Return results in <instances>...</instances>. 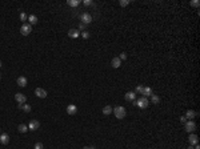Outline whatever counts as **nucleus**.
Listing matches in <instances>:
<instances>
[{
  "label": "nucleus",
  "mask_w": 200,
  "mask_h": 149,
  "mask_svg": "<svg viewBox=\"0 0 200 149\" xmlns=\"http://www.w3.org/2000/svg\"><path fill=\"white\" fill-rule=\"evenodd\" d=\"M112 112L115 113V116H116L117 118H124L126 115H127V111H126L124 106H116V108H115Z\"/></svg>",
  "instance_id": "f257e3e1"
},
{
  "label": "nucleus",
  "mask_w": 200,
  "mask_h": 149,
  "mask_svg": "<svg viewBox=\"0 0 200 149\" xmlns=\"http://www.w3.org/2000/svg\"><path fill=\"white\" fill-rule=\"evenodd\" d=\"M136 105L139 106V108H142V109H144V108H147V106L149 105V101H148V99L147 97H140L138 101H136Z\"/></svg>",
  "instance_id": "f03ea898"
},
{
  "label": "nucleus",
  "mask_w": 200,
  "mask_h": 149,
  "mask_svg": "<svg viewBox=\"0 0 200 149\" xmlns=\"http://www.w3.org/2000/svg\"><path fill=\"white\" fill-rule=\"evenodd\" d=\"M20 32H21L23 36H27V35H29L32 32V25L28 24V23H27V24H23L21 28H20Z\"/></svg>",
  "instance_id": "7ed1b4c3"
},
{
  "label": "nucleus",
  "mask_w": 200,
  "mask_h": 149,
  "mask_svg": "<svg viewBox=\"0 0 200 149\" xmlns=\"http://www.w3.org/2000/svg\"><path fill=\"white\" fill-rule=\"evenodd\" d=\"M40 128V123L38 120H31V123L28 124V130H38Z\"/></svg>",
  "instance_id": "20e7f679"
},
{
  "label": "nucleus",
  "mask_w": 200,
  "mask_h": 149,
  "mask_svg": "<svg viewBox=\"0 0 200 149\" xmlns=\"http://www.w3.org/2000/svg\"><path fill=\"white\" fill-rule=\"evenodd\" d=\"M195 129H196V124L193 123L192 120H190V121H187V123H185V130H187V132L192 133Z\"/></svg>",
  "instance_id": "39448f33"
},
{
  "label": "nucleus",
  "mask_w": 200,
  "mask_h": 149,
  "mask_svg": "<svg viewBox=\"0 0 200 149\" xmlns=\"http://www.w3.org/2000/svg\"><path fill=\"white\" fill-rule=\"evenodd\" d=\"M35 94H36L38 97H40V99H45L47 97V91L43 89V88H36V89H35Z\"/></svg>",
  "instance_id": "423d86ee"
},
{
  "label": "nucleus",
  "mask_w": 200,
  "mask_h": 149,
  "mask_svg": "<svg viewBox=\"0 0 200 149\" xmlns=\"http://www.w3.org/2000/svg\"><path fill=\"white\" fill-rule=\"evenodd\" d=\"M91 21H92V16L90 13L84 12L83 15H81V23H83V24H90Z\"/></svg>",
  "instance_id": "0eeeda50"
},
{
  "label": "nucleus",
  "mask_w": 200,
  "mask_h": 149,
  "mask_svg": "<svg viewBox=\"0 0 200 149\" xmlns=\"http://www.w3.org/2000/svg\"><path fill=\"white\" fill-rule=\"evenodd\" d=\"M15 99H16V101H17L19 104H24L26 101H27L26 94H23V93H16V94H15Z\"/></svg>",
  "instance_id": "6e6552de"
},
{
  "label": "nucleus",
  "mask_w": 200,
  "mask_h": 149,
  "mask_svg": "<svg viewBox=\"0 0 200 149\" xmlns=\"http://www.w3.org/2000/svg\"><path fill=\"white\" fill-rule=\"evenodd\" d=\"M76 112H78V108H76V105H73V104H69V105L67 106V113H68L69 116L76 115Z\"/></svg>",
  "instance_id": "1a4fd4ad"
},
{
  "label": "nucleus",
  "mask_w": 200,
  "mask_h": 149,
  "mask_svg": "<svg viewBox=\"0 0 200 149\" xmlns=\"http://www.w3.org/2000/svg\"><path fill=\"white\" fill-rule=\"evenodd\" d=\"M0 142H2L3 145H7L9 142V136L7 133H2L0 134Z\"/></svg>",
  "instance_id": "9d476101"
},
{
  "label": "nucleus",
  "mask_w": 200,
  "mask_h": 149,
  "mask_svg": "<svg viewBox=\"0 0 200 149\" xmlns=\"http://www.w3.org/2000/svg\"><path fill=\"white\" fill-rule=\"evenodd\" d=\"M188 140H190V144L191 145H196L197 142H199V139H197V136L196 134H190V137H188Z\"/></svg>",
  "instance_id": "9b49d317"
},
{
  "label": "nucleus",
  "mask_w": 200,
  "mask_h": 149,
  "mask_svg": "<svg viewBox=\"0 0 200 149\" xmlns=\"http://www.w3.org/2000/svg\"><path fill=\"white\" fill-rule=\"evenodd\" d=\"M17 85H19V87H27V79L24 76L17 77Z\"/></svg>",
  "instance_id": "f8f14e48"
},
{
  "label": "nucleus",
  "mask_w": 200,
  "mask_h": 149,
  "mask_svg": "<svg viewBox=\"0 0 200 149\" xmlns=\"http://www.w3.org/2000/svg\"><path fill=\"white\" fill-rule=\"evenodd\" d=\"M79 31L78 29H69L68 31V36L71 37V39H76V37H79Z\"/></svg>",
  "instance_id": "ddd939ff"
},
{
  "label": "nucleus",
  "mask_w": 200,
  "mask_h": 149,
  "mask_svg": "<svg viewBox=\"0 0 200 149\" xmlns=\"http://www.w3.org/2000/svg\"><path fill=\"white\" fill-rule=\"evenodd\" d=\"M111 64H112V67L114 68H119L120 65H121V60L119 57H114L112 59V61H111Z\"/></svg>",
  "instance_id": "4468645a"
},
{
  "label": "nucleus",
  "mask_w": 200,
  "mask_h": 149,
  "mask_svg": "<svg viewBox=\"0 0 200 149\" xmlns=\"http://www.w3.org/2000/svg\"><path fill=\"white\" fill-rule=\"evenodd\" d=\"M135 97H136V93H135V92H127L124 99H126L127 101H133Z\"/></svg>",
  "instance_id": "2eb2a0df"
},
{
  "label": "nucleus",
  "mask_w": 200,
  "mask_h": 149,
  "mask_svg": "<svg viewBox=\"0 0 200 149\" xmlns=\"http://www.w3.org/2000/svg\"><path fill=\"white\" fill-rule=\"evenodd\" d=\"M142 94H143L144 97H147V96H152V89H151L149 87H145V88H143Z\"/></svg>",
  "instance_id": "dca6fc26"
},
{
  "label": "nucleus",
  "mask_w": 200,
  "mask_h": 149,
  "mask_svg": "<svg viewBox=\"0 0 200 149\" xmlns=\"http://www.w3.org/2000/svg\"><path fill=\"white\" fill-rule=\"evenodd\" d=\"M19 109H23L26 113H28V112H31L32 108H31V105H28V104L24 103V104H19Z\"/></svg>",
  "instance_id": "f3484780"
},
{
  "label": "nucleus",
  "mask_w": 200,
  "mask_h": 149,
  "mask_svg": "<svg viewBox=\"0 0 200 149\" xmlns=\"http://www.w3.org/2000/svg\"><path fill=\"white\" fill-rule=\"evenodd\" d=\"M28 21H29L28 24L35 25V24H36V23H38V17L35 16V15H29V16H28Z\"/></svg>",
  "instance_id": "a211bd4d"
},
{
  "label": "nucleus",
  "mask_w": 200,
  "mask_h": 149,
  "mask_svg": "<svg viewBox=\"0 0 200 149\" xmlns=\"http://www.w3.org/2000/svg\"><path fill=\"white\" fill-rule=\"evenodd\" d=\"M196 116V112H193L192 109H190V111H187V113H185V117L187 118H190V120H192L193 117Z\"/></svg>",
  "instance_id": "6ab92c4d"
},
{
  "label": "nucleus",
  "mask_w": 200,
  "mask_h": 149,
  "mask_svg": "<svg viewBox=\"0 0 200 149\" xmlns=\"http://www.w3.org/2000/svg\"><path fill=\"white\" fill-rule=\"evenodd\" d=\"M103 113L105 116H108V115H111V113H112V108H111L109 105H107V106H104L103 108Z\"/></svg>",
  "instance_id": "aec40b11"
},
{
  "label": "nucleus",
  "mask_w": 200,
  "mask_h": 149,
  "mask_svg": "<svg viewBox=\"0 0 200 149\" xmlns=\"http://www.w3.org/2000/svg\"><path fill=\"white\" fill-rule=\"evenodd\" d=\"M17 129H19V132H20V133H26L27 130H28V125L20 124V125H19V128H17Z\"/></svg>",
  "instance_id": "412c9836"
},
{
  "label": "nucleus",
  "mask_w": 200,
  "mask_h": 149,
  "mask_svg": "<svg viewBox=\"0 0 200 149\" xmlns=\"http://www.w3.org/2000/svg\"><path fill=\"white\" fill-rule=\"evenodd\" d=\"M67 4L71 5V7H78V5L80 4V2H79V0H68Z\"/></svg>",
  "instance_id": "4be33fe9"
},
{
  "label": "nucleus",
  "mask_w": 200,
  "mask_h": 149,
  "mask_svg": "<svg viewBox=\"0 0 200 149\" xmlns=\"http://www.w3.org/2000/svg\"><path fill=\"white\" fill-rule=\"evenodd\" d=\"M151 100H152V103H154V104H159V101H160V97L156 96V94H152V96H151Z\"/></svg>",
  "instance_id": "5701e85b"
},
{
  "label": "nucleus",
  "mask_w": 200,
  "mask_h": 149,
  "mask_svg": "<svg viewBox=\"0 0 200 149\" xmlns=\"http://www.w3.org/2000/svg\"><path fill=\"white\" fill-rule=\"evenodd\" d=\"M19 17H20V20H21V21H26V20H27V19H28V16H27V15H26V13H24V12H21V13H20V16H19Z\"/></svg>",
  "instance_id": "b1692460"
},
{
  "label": "nucleus",
  "mask_w": 200,
  "mask_h": 149,
  "mask_svg": "<svg viewBox=\"0 0 200 149\" xmlns=\"http://www.w3.org/2000/svg\"><path fill=\"white\" fill-rule=\"evenodd\" d=\"M80 35H81V37H83V39H88V37H90V33H88L87 31H83Z\"/></svg>",
  "instance_id": "393cba45"
},
{
  "label": "nucleus",
  "mask_w": 200,
  "mask_h": 149,
  "mask_svg": "<svg viewBox=\"0 0 200 149\" xmlns=\"http://www.w3.org/2000/svg\"><path fill=\"white\" fill-rule=\"evenodd\" d=\"M44 146H43V144L42 142H36V144H35V148L33 149H43Z\"/></svg>",
  "instance_id": "a878e982"
},
{
  "label": "nucleus",
  "mask_w": 200,
  "mask_h": 149,
  "mask_svg": "<svg viewBox=\"0 0 200 149\" xmlns=\"http://www.w3.org/2000/svg\"><path fill=\"white\" fill-rule=\"evenodd\" d=\"M128 4H129L128 0H121V2H120V5H121V7H127Z\"/></svg>",
  "instance_id": "bb28decb"
},
{
  "label": "nucleus",
  "mask_w": 200,
  "mask_h": 149,
  "mask_svg": "<svg viewBox=\"0 0 200 149\" xmlns=\"http://www.w3.org/2000/svg\"><path fill=\"white\" fill-rule=\"evenodd\" d=\"M191 5H193V7H196V8H197L199 5H200V3L197 2V0H195V2H191Z\"/></svg>",
  "instance_id": "cd10ccee"
},
{
  "label": "nucleus",
  "mask_w": 200,
  "mask_h": 149,
  "mask_svg": "<svg viewBox=\"0 0 200 149\" xmlns=\"http://www.w3.org/2000/svg\"><path fill=\"white\" fill-rule=\"evenodd\" d=\"M119 59H120V60H126V59H127V55H126L124 52H123V53H120V56H119Z\"/></svg>",
  "instance_id": "c85d7f7f"
},
{
  "label": "nucleus",
  "mask_w": 200,
  "mask_h": 149,
  "mask_svg": "<svg viewBox=\"0 0 200 149\" xmlns=\"http://www.w3.org/2000/svg\"><path fill=\"white\" fill-rule=\"evenodd\" d=\"M143 88H144V87H142V85H138V87H136V92H139V93H142V91H143Z\"/></svg>",
  "instance_id": "c756f323"
},
{
  "label": "nucleus",
  "mask_w": 200,
  "mask_h": 149,
  "mask_svg": "<svg viewBox=\"0 0 200 149\" xmlns=\"http://www.w3.org/2000/svg\"><path fill=\"white\" fill-rule=\"evenodd\" d=\"M180 121L183 123V124H185L188 120H187V117H185V116H181V117H180Z\"/></svg>",
  "instance_id": "7c9ffc66"
},
{
  "label": "nucleus",
  "mask_w": 200,
  "mask_h": 149,
  "mask_svg": "<svg viewBox=\"0 0 200 149\" xmlns=\"http://www.w3.org/2000/svg\"><path fill=\"white\" fill-rule=\"evenodd\" d=\"M83 3H84V5H92V2H91V0H84Z\"/></svg>",
  "instance_id": "2f4dec72"
},
{
  "label": "nucleus",
  "mask_w": 200,
  "mask_h": 149,
  "mask_svg": "<svg viewBox=\"0 0 200 149\" xmlns=\"http://www.w3.org/2000/svg\"><path fill=\"white\" fill-rule=\"evenodd\" d=\"M84 27H85V24H83V23H81V24L79 25V29H80V31H84Z\"/></svg>",
  "instance_id": "473e14b6"
},
{
  "label": "nucleus",
  "mask_w": 200,
  "mask_h": 149,
  "mask_svg": "<svg viewBox=\"0 0 200 149\" xmlns=\"http://www.w3.org/2000/svg\"><path fill=\"white\" fill-rule=\"evenodd\" d=\"M84 149H95L93 146H84Z\"/></svg>",
  "instance_id": "72a5a7b5"
},
{
  "label": "nucleus",
  "mask_w": 200,
  "mask_h": 149,
  "mask_svg": "<svg viewBox=\"0 0 200 149\" xmlns=\"http://www.w3.org/2000/svg\"><path fill=\"white\" fill-rule=\"evenodd\" d=\"M193 149H200V146H199V145L196 144V148H193Z\"/></svg>",
  "instance_id": "f704fd0d"
},
{
  "label": "nucleus",
  "mask_w": 200,
  "mask_h": 149,
  "mask_svg": "<svg viewBox=\"0 0 200 149\" xmlns=\"http://www.w3.org/2000/svg\"><path fill=\"white\" fill-rule=\"evenodd\" d=\"M188 149H193V145H190V148H188Z\"/></svg>",
  "instance_id": "c9c22d12"
},
{
  "label": "nucleus",
  "mask_w": 200,
  "mask_h": 149,
  "mask_svg": "<svg viewBox=\"0 0 200 149\" xmlns=\"http://www.w3.org/2000/svg\"><path fill=\"white\" fill-rule=\"evenodd\" d=\"M0 67H2V61H0Z\"/></svg>",
  "instance_id": "e433bc0d"
},
{
  "label": "nucleus",
  "mask_w": 200,
  "mask_h": 149,
  "mask_svg": "<svg viewBox=\"0 0 200 149\" xmlns=\"http://www.w3.org/2000/svg\"><path fill=\"white\" fill-rule=\"evenodd\" d=\"M0 79H2V75H0Z\"/></svg>",
  "instance_id": "4c0bfd02"
}]
</instances>
